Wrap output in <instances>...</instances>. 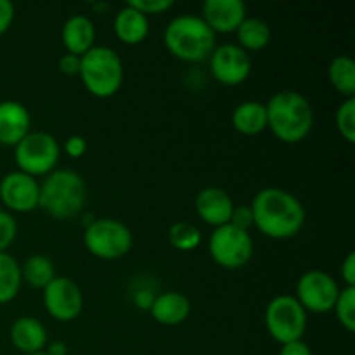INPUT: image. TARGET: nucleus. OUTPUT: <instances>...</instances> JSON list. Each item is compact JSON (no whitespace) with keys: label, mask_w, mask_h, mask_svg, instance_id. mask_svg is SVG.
Instances as JSON below:
<instances>
[{"label":"nucleus","mask_w":355,"mask_h":355,"mask_svg":"<svg viewBox=\"0 0 355 355\" xmlns=\"http://www.w3.org/2000/svg\"><path fill=\"white\" fill-rule=\"evenodd\" d=\"M208 252L217 266L231 270L241 269L253 257V239L248 231L225 224L211 232Z\"/></svg>","instance_id":"1a4fd4ad"},{"label":"nucleus","mask_w":355,"mask_h":355,"mask_svg":"<svg viewBox=\"0 0 355 355\" xmlns=\"http://www.w3.org/2000/svg\"><path fill=\"white\" fill-rule=\"evenodd\" d=\"M87 203V184L73 170H54L40 186L38 208L55 220H69L80 215Z\"/></svg>","instance_id":"7ed1b4c3"},{"label":"nucleus","mask_w":355,"mask_h":355,"mask_svg":"<svg viewBox=\"0 0 355 355\" xmlns=\"http://www.w3.org/2000/svg\"><path fill=\"white\" fill-rule=\"evenodd\" d=\"M232 127L243 135H257L267 128L266 104L257 101L241 103L232 111Z\"/></svg>","instance_id":"412c9836"},{"label":"nucleus","mask_w":355,"mask_h":355,"mask_svg":"<svg viewBox=\"0 0 355 355\" xmlns=\"http://www.w3.org/2000/svg\"><path fill=\"white\" fill-rule=\"evenodd\" d=\"M165 47L180 61H207L215 51V33L200 16L184 14L173 17L166 26Z\"/></svg>","instance_id":"20e7f679"},{"label":"nucleus","mask_w":355,"mask_h":355,"mask_svg":"<svg viewBox=\"0 0 355 355\" xmlns=\"http://www.w3.org/2000/svg\"><path fill=\"white\" fill-rule=\"evenodd\" d=\"M201 9V19L215 35L236 33L239 24L246 19V6L241 0H207Z\"/></svg>","instance_id":"4468645a"},{"label":"nucleus","mask_w":355,"mask_h":355,"mask_svg":"<svg viewBox=\"0 0 355 355\" xmlns=\"http://www.w3.org/2000/svg\"><path fill=\"white\" fill-rule=\"evenodd\" d=\"M127 6H130L132 9L139 10V12L148 17L166 12L173 7V2L172 0H128Z\"/></svg>","instance_id":"c756f323"},{"label":"nucleus","mask_w":355,"mask_h":355,"mask_svg":"<svg viewBox=\"0 0 355 355\" xmlns=\"http://www.w3.org/2000/svg\"><path fill=\"white\" fill-rule=\"evenodd\" d=\"M340 286L335 277L324 270H309L297 283V300L305 312L326 314L333 311L338 298Z\"/></svg>","instance_id":"9d476101"},{"label":"nucleus","mask_w":355,"mask_h":355,"mask_svg":"<svg viewBox=\"0 0 355 355\" xmlns=\"http://www.w3.org/2000/svg\"><path fill=\"white\" fill-rule=\"evenodd\" d=\"M168 241L170 245L180 252H193L200 246L201 243V232L191 222H177L170 227L168 231Z\"/></svg>","instance_id":"a878e982"},{"label":"nucleus","mask_w":355,"mask_h":355,"mask_svg":"<svg viewBox=\"0 0 355 355\" xmlns=\"http://www.w3.org/2000/svg\"><path fill=\"white\" fill-rule=\"evenodd\" d=\"M253 225L270 239H290L305 224V208L295 194L281 187H266L252 201Z\"/></svg>","instance_id":"f257e3e1"},{"label":"nucleus","mask_w":355,"mask_h":355,"mask_svg":"<svg viewBox=\"0 0 355 355\" xmlns=\"http://www.w3.org/2000/svg\"><path fill=\"white\" fill-rule=\"evenodd\" d=\"M149 311L159 324L177 326L182 324L189 318L191 302L186 295L179 293V291H165V293L155 297Z\"/></svg>","instance_id":"f3484780"},{"label":"nucleus","mask_w":355,"mask_h":355,"mask_svg":"<svg viewBox=\"0 0 355 355\" xmlns=\"http://www.w3.org/2000/svg\"><path fill=\"white\" fill-rule=\"evenodd\" d=\"M342 279L345 281V286L355 288V253H349L342 263Z\"/></svg>","instance_id":"f704fd0d"},{"label":"nucleus","mask_w":355,"mask_h":355,"mask_svg":"<svg viewBox=\"0 0 355 355\" xmlns=\"http://www.w3.org/2000/svg\"><path fill=\"white\" fill-rule=\"evenodd\" d=\"M229 224H232L234 227L243 229V231H248V229L253 225L252 207H243V205L241 207H234Z\"/></svg>","instance_id":"7c9ffc66"},{"label":"nucleus","mask_w":355,"mask_h":355,"mask_svg":"<svg viewBox=\"0 0 355 355\" xmlns=\"http://www.w3.org/2000/svg\"><path fill=\"white\" fill-rule=\"evenodd\" d=\"M49 355H66V345L61 342L51 343V349H49Z\"/></svg>","instance_id":"e433bc0d"},{"label":"nucleus","mask_w":355,"mask_h":355,"mask_svg":"<svg viewBox=\"0 0 355 355\" xmlns=\"http://www.w3.org/2000/svg\"><path fill=\"white\" fill-rule=\"evenodd\" d=\"M234 203L227 191L220 187H207L200 191L196 196V211L198 217L208 225L220 227V225L229 224L231 220Z\"/></svg>","instance_id":"2eb2a0df"},{"label":"nucleus","mask_w":355,"mask_h":355,"mask_svg":"<svg viewBox=\"0 0 355 355\" xmlns=\"http://www.w3.org/2000/svg\"><path fill=\"white\" fill-rule=\"evenodd\" d=\"M31 116L26 106L17 101L0 103V144L17 146L30 134Z\"/></svg>","instance_id":"dca6fc26"},{"label":"nucleus","mask_w":355,"mask_h":355,"mask_svg":"<svg viewBox=\"0 0 355 355\" xmlns=\"http://www.w3.org/2000/svg\"><path fill=\"white\" fill-rule=\"evenodd\" d=\"M236 35H238L239 47L245 49L246 52L262 51L270 44V38H272L269 24L259 17H246L236 30Z\"/></svg>","instance_id":"4be33fe9"},{"label":"nucleus","mask_w":355,"mask_h":355,"mask_svg":"<svg viewBox=\"0 0 355 355\" xmlns=\"http://www.w3.org/2000/svg\"><path fill=\"white\" fill-rule=\"evenodd\" d=\"M58 66H59V71H61L62 75L75 76L80 73V58L78 55H73V54H68V52H66L64 55H61V58H59Z\"/></svg>","instance_id":"2f4dec72"},{"label":"nucleus","mask_w":355,"mask_h":355,"mask_svg":"<svg viewBox=\"0 0 355 355\" xmlns=\"http://www.w3.org/2000/svg\"><path fill=\"white\" fill-rule=\"evenodd\" d=\"M28 355H49L47 352H37V354H28Z\"/></svg>","instance_id":"4c0bfd02"},{"label":"nucleus","mask_w":355,"mask_h":355,"mask_svg":"<svg viewBox=\"0 0 355 355\" xmlns=\"http://www.w3.org/2000/svg\"><path fill=\"white\" fill-rule=\"evenodd\" d=\"M14 21V6L9 0H0V35L6 33Z\"/></svg>","instance_id":"72a5a7b5"},{"label":"nucleus","mask_w":355,"mask_h":355,"mask_svg":"<svg viewBox=\"0 0 355 355\" xmlns=\"http://www.w3.org/2000/svg\"><path fill=\"white\" fill-rule=\"evenodd\" d=\"M267 128L286 144L302 142L314 127V110L305 96L295 90L274 94L266 104Z\"/></svg>","instance_id":"f03ea898"},{"label":"nucleus","mask_w":355,"mask_h":355,"mask_svg":"<svg viewBox=\"0 0 355 355\" xmlns=\"http://www.w3.org/2000/svg\"><path fill=\"white\" fill-rule=\"evenodd\" d=\"M208 61H210L211 75L222 85H241L252 73V58L245 49L236 44H224L220 47H215Z\"/></svg>","instance_id":"9b49d317"},{"label":"nucleus","mask_w":355,"mask_h":355,"mask_svg":"<svg viewBox=\"0 0 355 355\" xmlns=\"http://www.w3.org/2000/svg\"><path fill=\"white\" fill-rule=\"evenodd\" d=\"M335 311L336 319L340 324L347 329L349 333H354L355 329V288L345 286L340 290L338 298L335 302Z\"/></svg>","instance_id":"bb28decb"},{"label":"nucleus","mask_w":355,"mask_h":355,"mask_svg":"<svg viewBox=\"0 0 355 355\" xmlns=\"http://www.w3.org/2000/svg\"><path fill=\"white\" fill-rule=\"evenodd\" d=\"M266 328L277 343L302 340L307 329V312L291 295L272 298L266 309Z\"/></svg>","instance_id":"6e6552de"},{"label":"nucleus","mask_w":355,"mask_h":355,"mask_svg":"<svg viewBox=\"0 0 355 355\" xmlns=\"http://www.w3.org/2000/svg\"><path fill=\"white\" fill-rule=\"evenodd\" d=\"M17 236V222L7 210H0V253L6 252Z\"/></svg>","instance_id":"c85d7f7f"},{"label":"nucleus","mask_w":355,"mask_h":355,"mask_svg":"<svg viewBox=\"0 0 355 355\" xmlns=\"http://www.w3.org/2000/svg\"><path fill=\"white\" fill-rule=\"evenodd\" d=\"M44 305L55 321L69 322L78 318L83 309L82 290L69 277L55 276L44 288Z\"/></svg>","instance_id":"f8f14e48"},{"label":"nucleus","mask_w":355,"mask_h":355,"mask_svg":"<svg viewBox=\"0 0 355 355\" xmlns=\"http://www.w3.org/2000/svg\"><path fill=\"white\" fill-rule=\"evenodd\" d=\"M83 243L90 255L103 260H116L130 252L134 236L130 229L116 218H97L87 225Z\"/></svg>","instance_id":"423d86ee"},{"label":"nucleus","mask_w":355,"mask_h":355,"mask_svg":"<svg viewBox=\"0 0 355 355\" xmlns=\"http://www.w3.org/2000/svg\"><path fill=\"white\" fill-rule=\"evenodd\" d=\"M328 75L336 92L345 96L347 99L355 96V62L350 55H338L333 59Z\"/></svg>","instance_id":"b1692460"},{"label":"nucleus","mask_w":355,"mask_h":355,"mask_svg":"<svg viewBox=\"0 0 355 355\" xmlns=\"http://www.w3.org/2000/svg\"><path fill=\"white\" fill-rule=\"evenodd\" d=\"M80 78L92 96L111 97L123 83V62L110 47L94 45L80 58Z\"/></svg>","instance_id":"39448f33"},{"label":"nucleus","mask_w":355,"mask_h":355,"mask_svg":"<svg viewBox=\"0 0 355 355\" xmlns=\"http://www.w3.org/2000/svg\"><path fill=\"white\" fill-rule=\"evenodd\" d=\"M40 184L26 173L10 172L0 180V200L3 207L17 214H30L38 208Z\"/></svg>","instance_id":"ddd939ff"},{"label":"nucleus","mask_w":355,"mask_h":355,"mask_svg":"<svg viewBox=\"0 0 355 355\" xmlns=\"http://www.w3.org/2000/svg\"><path fill=\"white\" fill-rule=\"evenodd\" d=\"M336 128H338L340 135L345 139L347 142L354 144L355 142V97H349L343 101L336 110L335 116Z\"/></svg>","instance_id":"cd10ccee"},{"label":"nucleus","mask_w":355,"mask_h":355,"mask_svg":"<svg viewBox=\"0 0 355 355\" xmlns=\"http://www.w3.org/2000/svg\"><path fill=\"white\" fill-rule=\"evenodd\" d=\"M21 277L30 286L44 290L49 283L55 277L54 263L51 259L44 255H31L21 267Z\"/></svg>","instance_id":"393cba45"},{"label":"nucleus","mask_w":355,"mask_h":355,"mask_svg":"<svg viewBox=\"0 0 355 355\" xmlns=\"http://www.w3.org/2000/svg\"><path fill=\"white\" fill-rule=\"evenodd\" d=\"M10 342L19 352L37 354L47 345V331L38 319L24 315L17 318L10 326Z\"/></svg>","instance_id":"a211bd4d"},{"label":"nucleus","mask_w":355,"mask_h":355,"mask_svg":"<svg viewBox=\"0 0 355 355\" xmlns=\"http://www.w3.org/2000/svg\"><path fill=\"white\" fill-rule=\"evenodd\" d=\"M113 30L120 42L127 45H137L149 35V19L130 6H125L114 17Z\"/></svg>","instance_id":"aec40b11"},{"label":"nucleus","mask_w":355,"mask_h":355,"mask_svg":"<svg viewBox=\"0 0 355 355\" xmlns=\"http://www.w3.org/2000/svg\"><path fill=\"white\" fill-rule=\"evenodd\" d=\"M94 42H96V28L90 17L76 14L69 17L62 26V45L68 54L82 58L94 47Z\"/></svg>","instance_id":"6ab92c4d"},{"label":"nucleus","mask_w":355,"mask_h":355,"mask_svg":"<svg viewBox=\"0 0 355 355\" xmlns=\"http://www.w3.org/2000/svg\"><path fill=\"white\" fill-rule=\"evenodd\" d=\"M279 355H312V350L304 340H297V342L284 343V345L281 347Z\"/></svg>","instance_id":"c9c22d12"},{"label":"nucleus","mask_w":355,"mask_h":355,"mask_svg":"<svg viewBox=\"0 0 355 355\" xmlns=\"http://www.w3.org/2000/svg\"><path fill=\"white\" fill-rule=\"evenodd\" d=\"M58 141L49 132H30L17 146H14V162L19 172L31 177L49 175L59 162Z\"/></svg>","instance_id":"0eeeda50"},{"label":"nucleus","mask_w":355,"mask_h":355,"mask_svg":"<svg viewBox=\"0 0 355 355\" xmlns=\"http://www.w3.org/2000/svg\"><path fill=\"white\" fill-rule=\"evenodd\" d=\"M21 266L14 257L0 253V304H9L17 297L21 290Z\"/></svg>","instance_id":"5701e85b"},{"label":"nucleus","mask_w":355,"mask_h":355,"mask_svg":"<svg viewBox=\"0 0 355 355\" xmlns=\"http://www.w3.org/2000/svg\"><path fill=\"white\" fill-rule=\"evenodd\" d=\"M64 149L68 153V156H71V158H82L87 153V141L82 135H71L66 141Z\"/></svg>","instance_id":"473e14b6"}]
</instances>
